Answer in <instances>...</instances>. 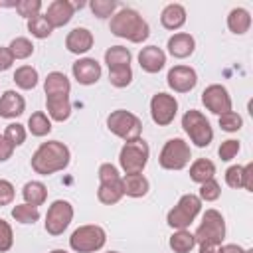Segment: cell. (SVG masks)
Masks as SVG:
<instances>
[{"label":"cell","mask_w":253,"mask_h":253,"mask_svg":"<svg viewBox=\"0 0 253 253\" xmlns=\"http://www.w3.org/2000/svg\"><path fill=\"white\" fill-rule=\"evenodd\" d=\"M12 63H14V55L10 53V49H8V47H2V45H0V71L10 69V67H12Z\"/></svg>","instance_id":"obj_48"},{"label":"cell","mask_w":253,"mask_h":253,"mask_svg":"<svg viewBox=\"0 0 253 253\" xmlns=\"http://www.w3.org/2000/svg\"><path fill=\"white\" fill-rule=\"evenodd\" d=\"M178 113V101L170 93H156L150 99V117L158 126H168Z\"/></svg>","instance_id":"obj_11"},{"label":"cell","mask_w":253,"mask_h":253,"mask_svg":"<svg viewBox=\"0 0 253 253\" xmlns=\"http://www.w3.org/2000/svg\"><path fill=\"white\" fill-rule=\"evenodd\" d=\"M49 253H67L65 249H53V251H49Z\"/></svg>","instance_id":"obj_51"},{"label":"cell","mask_w":253,"mask_h":253,"mask_svg":"<svg viewBox=\"0 0 253 253\" xmlns=\"http://www.w3.org/2000/svg\"><path fill=\"white\" fill-rule=\"evenodd\" d=\"M14 196H16L14 184H12L10 180L0 178V208H2V206L12 204V202H14Z\"/></svg>","instance_id":"obj_45"},{"label":"cell","mask_w":253,"mask_h":253,"mask_svg":"<svg viewBox=\"0 0 253 253\" xmlns=\"http://www.w3.org/2000/svg\"><path fill=\"white\" fill-rule=\"evenodd\" d=\"M150 190V182L142 174H125L123 178V194L128 198H142Z\"/></svg>","instance_id":"obj_22"},{"label":"cell","mask_w":253,"mask_h":253,"mask_svg":"<svg viewBox=\"0 0 253 253\" xmlns=\"http://www.w3.org/2000/svg\"><path fill=\"white\" fill-rule=\"evenodd\" d=\"M22 196H24V204H30V206H42L45 200H47V188L43 182H38V180H32V182H26L24 188H22Z\"/></svg>","instance_id":"obj_24"},{"label":"cell","mask_w":253,"mask_h":253,"mask_svg":"<svg viewBox=\"0 0 253 253\" xmlns=\"http://www.w3.org/2000/svg\"><path fill=\"white\" fill-rule=\"evenodd\" d=\"M45 107H47V117L51 121L63 123L69 119L71 115V101L69 95H53V97H45Z\"/></svg>","instance_id":"obj_20"},{"label":"cell","mask_w":253,"mask_h":253,"mask_svg":"<svg viewBox=\"0 0 253 253\" xmlns=\"http://www.w3.org/2000/svg\"><path fill=\"white\" fill-rule=\"evenodd\" d=\"M200 211H202V200L196 194H184L178 200V204L168 211L166 223L172 229H188Z\"/></svg>","instance_id":"obj_4"},{"label":"cell","mask_w":253,"mask_h":253,"mask_svg":"<svg viewBox=\"0 0 253 253\" xmlns=\"http://www.w3.org/2000/svg\"><path fill=\"white\" fill-rule=\"evenodd\" d=\"M215 176V164L208 158H198L190 166V178L196 184H204Z\"/></svg>","instance_id":"obj_26"},{"label":"cell","mask_w":253,"mask_h":253,"mask_svg":"<svg viewBox=\"0 0 253 253\" xmlns=\"http://www.w3.org/2000/svg\"><path fill=\"white\" fill-rule=\"evenodd\" d=\"M217 253H245V249L235 245V243H227V245H221Z\"/></svg>","instance_id":"obj_49"},{"label":"cell","mask_w":253,"mask_h":253,"mask_svg":"<svg viewBox=\"0 0 253 253\" xmlns=\"http://www.w3.org/2000/svg\"><path fill=\"white\" fill-rule=\"evenodd\" d=\"M8 49L14 55V59H28L34 53V43L28 38H14L8 45Z\"/></svg>","instance_id":"obj_34"},{"label":"cell","mask_w":253,"mask_h":253,"mask_svg":"<svg viewBox=\"0 0 253 253\" xmlns=\"http://www.w3.org/2000/svg\"><path fill=\"white\" fill-rule=\"evenodd\" d=\"M225 184L229 188H243V166H229L225 170Z\"/></svg>","instance_id":"obj_44"},{"label":"cell","mask_w":253,"mask_h":253,"mask_svg":"<svg viewBox=\"0 0 253 253\" xmlns=\"http://www.w3.org/2000/svg\"><path fill=\"white\" fill-rule=\"evenodd\" d=\"M43 91L45 97H53V95H69L71 91V83L65 77V73L61 71H51L47 73L45 81H43Z\"/></svg>","instance_id":"obj_23"},{"label":"cell","mask_w":253,"mask_h":253,"mask_svg":"<svg viewBox=\"0 0 253 253\" xmlns=\"http://www.w3.org/2000/svg\"><path fill=\"white\" fill-rule=\"evenodd\" d=\"M219 196H221V186H219V182H217L215 178H211V180H208V182L200 184V196H198L200 200L215 202Z\"/></svg>","instance_id":"obj_40"},{"label":"cell","mask_w":253,"mask_h":253,"mask_svg":"<svg viewBox=\"0 0 253 253\" xmlns=\"http://www.w3.org/2000/svg\"><path fill=\"white\" fill-rule=\"evenodd\" d=\"M123 180L121 182H105V184H99L97 188V200L105 206H113L117 202H121L123 198Z\"/></svg>","instance_id":"obj_27"},{"label":"cell","mask_w":253,"mask_h":253,"mask_svg":"<svg viewBox=\"0 0 253 253\" xmlns=\"http://www.w3.org/2000/svg\"><path fill=\"white\" fill-rule=\"evenodd\" d=\"M16 12L22 18L30 20V18H34L42 12V0H18L16 2Z\"/></svg>","instance_id":"obj_38"},{"label":"cell","mask_w":253,"mask_h":253,"mask_svg":"<svg viewBox=\"0 0 253 253\" xmlns=\"http://www.w3.org/2000/svg\"><path fill=\"white\" fill-rule=\"evenodd\" d=\"M243 190L253 192V162L243 166Z\"/></svg>","instance_id":"obj_47"},{"label":"cell","mask_w":253,"mask_h":253,"mask_svg":"<svg viewBox=\"0 0 253 253\" xmlns=\"http://www.w3.org/2000/svg\"><path fill=\"white\" fill-rule=\"evenodd\" d=\"M138 65L146 73H158L166 65V53L158 45H146L138 51Z\"/></svg>","instance_id":"obj_16"},{"label":"cell","mask_w":253,"mask_h":253,"mask_svg":"<svg viewBox=\"0 0 253 253\" xmlns=\"http://www.w3.org/2000/svg\"><path fill=\"white\" fill-rule=\"evenodd\" d=\"M38 79H40L38 69L32 67V65H20V67L14 71V83H16L20 89H24V91L34 89V87L38 85Z\"/></svg>","instance_id":"obj_30"},{"label":"cell","mask_w":253,"mask_h":253,"mask_svg":"<svg viewBox=\"0 0 253 253\" xmlns=\"http://www.w3.org/2000/svg\"><path fill=\"white\" fill-rule=\"evenodd\" d=\"M107 128L115 136L123 138L125 142L138 140L140 134H142V123H140V119L134 113L125 111V109H117V111H113L107 117Z\"/></svg>","instance_id":"obj_3"},{"label":"cell","mask_w":253,"mask_h":253,"mask_svg":"<svg viewBox=\"0 0 253 253\" xmlns=\"http://www.w3.org/2000/svg\"><path fill=\"white\" fill-rule=\"evenodd\" d=\"M227 28H229V32L243 36L251 28V14L245 8H233L227 16Z\"/></svg>","instance_id":"obj_25"},{"label":"cell","mask_w":253,"mask_h":253,"mask_svg":"<svg viewBox=\"0 0 253 253\" xmlns=\"http://www.w3.org/2000/svg\"><path fill=\"white\" fill-rule=\"evenodd\" d=\"M245 253H253V249H245Z\"/></svg>","instance_id":"obj_52"},{"label":"cell","mask_w":253,"mask_h":253,"mask_svg":"<svg viewBox=\"0 0 253 253\" xmlns=\"http://www.w3.org/2000/svg\"><path fill=\"white\" fill-rule=\"evenodd\" d=\"M166 47H168V53H170L172 57H176V59H186V57H190V55L194 53V49H196V40H194L190 34H186V32H178V34H174V36L168 38Z\"/></svg>","instance_id":"obj_18"},{"label":"cell","mask_w":253,"mask_h":253,"mask_svg":"<svg viewBox=\"0 0 253 253\" xmlns=\"http://www.w3.org/2000/svg\"><path fill=\"white\" fill-rule=\"evenodd\" d=\"M219 126H221V130H225V132H237V130L243 126V119H241V115H237L235 111H229V113L219 115Z\"/></svg>","instance_id":"obj_39"},{"label":"cell","mask_w":253,"mask_h":253,"mask_svg":"<svg viewBox=\"0 0 253 253\" xmlns=\"http://www.w3.org/2000/svg\"><path fill=\"white\" fill-rule=\"evenodd\" d=\"M123 176L119 174L117 166H113L111 162H105L99 166V184H105V182H121Z\"/></svg>","instance_id":"obj_43"},{"label":"cell","mask_w":253,"mask_h":253,"mask_svg":"<svg viewBox=\"0 0 253 253\" xmlns=\"http://www.w3.org/2000/svg\"><path fill=\"white\" fill-rule=\"evenodd\" d=\"M190 158H192L190 144L184 138H170L160 150L158 164L164 170H182L188 166Z\"/></svg>","instance_id":"obj_9"},{"label":"cell","mask_w":253,"mask_h":253,"mask_svg":"<svg viewBox=\"0 0 253 253\" xmlns=\"http://www.w3.org/2000/svg\"><path fill=\"white\" fill-rule=\"evenodd\" d=\"M73 14H75V6L69 0H53L47 6V12L43 16H45V20L49 22L51 28H61V26L71 22Z\"/></svg>","instance_id":"obj_15"},{"label":"cell","mask_w":253,"mask_h":253,"mask_svg":"<svg viewBox=\"0 0 253 253\" xmlns=\"http://www.w3.org/2000/svg\"><path fill=\"white\" fill-rule=\"evenodd\" d=\"M239 148H241L239 140H235V138H227V140H223V142L219 144L217 154H219V158H221L223 162H229V160H233V158L237 156Z\"/></svg>","instance_id":"obj_41"},{"label":"cell","mask_w":253,"mask_h":253,"mask_svg":"<svg viewBox=\"0 0 253 253\" xmlns=\"http://www.w3.org/2000/svg\"><path fill=\"white\" fill-rule=\"evenodd\" d=\"M107 253H119V251H107Z\"/></svg>","instance_id":"obj_53"},{"label":"cell","mask_w":253,"mask_h":253,"mask_svg":"<svg viewBox=\"0 0 253 253\" xmlns=\"http://www.w3.org/2000/svg\"><path fill=\"white\" fill-rule=\"evenodd\" d=\"M14 245V231H12V225L0 217V253H6L10 251Z\"/></svg>","instance_id":"obj_42"},{"label":"cell","mask_w":253,"mask_h":253,"mask_svg":"<svg viewBox=\"0 0 253 253\" xmlns=\"http://www.w3.org/2000/svg\"><path fill=\"white\" fill-rule=\"evenodd\" d=\"M93 42H95V38L87 28H73L65 38V47H67V51L81 55L93 47Z\"/></svg>","instance_id":"obj_17"},{"label":"cell","mask_w":253,"mask_h":253,"mask_svg":"<svg viewBox=\"0 0 253 253\" xmlns=\"http://www.w3.org/2000/svg\"><path fill=\"white\" fill-rule=\"evenodd\" d=\"M109 30L117 38H125L132 43H142L150 36V26L148 22L132 8H123L117 14H113Z\"/></svg>","instance_id":"obj_2"},{"label":"cell","mask_w":253,"mask_h":253,"mask_svg":"<svg viewBox=\"0 0 253 253\" xmlns=\"http://www.w3.org/2000/svg\"><path fill=\"white\" fill-rule=\"evenodd\" d=\"M71 71H73V77L77 79V83H81V85H95L101 79V73H103L101 63L97 59H93V57L77 59L73 63Z\"/></svg>","instance_id":"obj_14"},{"label":"cell","mask_w":253,"mask_h":253,"mask_svg":"<svg viewBox=\"0 0 253 253\" xmlns=\"http://www.w3.org/2000/svg\"><path fill=\"white\" fill-rule=\"evenodd\" d=\"M166 83L174 93H188L196 87L198 73L190 65H174L166 75Z\"/></svg>","instance_id":"obj_13"},{"label":"cell","mask_w":253,"mask_h":253,"mask_svg":"<svg viewBox=\"0 0 253 253\" xmlns=\"http://www.w3.org/2000/svg\"><path fill=\"white\" fill-rule=\"evenodd\" d=\"M73 219V206L67 200H55L45 213V231L49 235H61Z\"/></svg>","instance_id":"obj_10"},{"label":"cell","mask_w":253,"mask_h":253,"mask_svg":"<svg viewBox=\"0 0 253 253\" xmlns=\"http://www.w3.org/2000/svg\"><path fill=\"white\" fill-rule=\"evenodd\" d=\"M12 154H14V146L4 138V134H0V162L10 160Z\"/></svg>","instance_id":"obj_46"},{"label":"cell","mask_w":253,"mask_h":253,"mask_svg":"<svg viewBox=\"0 0 253 253\" xmlns=\"http://www.w3.org/2000/svg\"><path fill=\"white\" fill-rule=\"evenodd\" d=\"M26 134H28V132H26V126L20 125V123H10V125L6 126V130H4V138H6L14 148L26 142Z\"/></svg>","instance_id":"obj_36"},{"label":"cell","mask_w":253,"mask_h":253,"mask_svg":"<svg viewBox=\"0 0 253 253\" xmlns=\"http://www.w3.org/2000/svg\"><path fill=\"white\" fill-rule=\"evenodd\" d=\"M109 81H111L113 87H119V89L130 85V81H132V69H130V65H128V67H115V69H109Z\"/></svg>","instance_id":"obj_35"},{"label":"cell","mask_w":253,"mask_h":253,"mask_svg":"<svg viewBox=\"0 0 253 253\" xmlns=\"http://www.w3.org/2000/svg\"><path fill=\"white\" fill-rule=\"evenodd\" d=\"M196 245L198 243H213V245H221L223 237H225V219L217 210H206V213L202 215V223L198 225L196 233Z\"/></svg>","instance_id":"obj_8"},{"label":"cell","mask_w":253,"mask_h":253,"mask_svg":"<svg viewBox=\"0 0 253 253\" xmlns=\"http://www.w3.org/2000/svg\"><path fill=\"white\" fill-rule=\"evenodd\" d=\"M71 152L69 148L59 140H47L38 146V150L32 154V170L42 176H49L55 172H61L69 166Z\"/></svg>","instance_id":"obj_1"},{"label":"cell","mask_w":253,"mask_h":253,"mask_svg":"<svg viewBox=\"0 0 253 253\" xmlns=\"http://www.w3.org/2000/svg\"><path fill=\"white\" fill-rule=\"evenodd\" d=\"M89 8L97 18H113L117 10V2L115 0H93L89 2Z\"/></svg>","instance_id":"obj_37"},{"label":"cell","mask_w":253,"mask_h":253,"mask_svg":"<svg viewBox=\"0 0 253 253\" xmlns=\"http://www.w3.org/2000/svg\"><path fill=\"white\" fill-rule=\"evenodd\" d=\"M160 24L166 30H180L186 24V8L176 2L164 6V10L160 14Z\"/></svg>","instance_id":"obj_21"},{"label":"cell","mask_w":253,"mask_h":253,"mask_svg":"<svg viewBox=\"0 0 253 253\" xmlns=\"http://www.w3.org/2000/svg\"><path fill=\"white\" fill-rule=\"evenodd\" d=\"M107 243V233L101 225L89 223L77 227L69 237V247L77 253H95L103 249Z\"/></svg>","instance_id":"obj_5"},{"label":"cell","mask_w":253,"mask_h":253,"mask_svg":"<svg viewBox=\"0 0 253 253\" xmlns=\"http://www.w3.org/2000/svg\"><path fill=\"white\" fill-rule=\"evenodd\" d=\"M170 249L174 253H190L194 247H196V237L194 233H190L188 229H176L172 235H170V241H168Z\"/></svg>","instance_id":"obj_28"},{"label":"cell","mask_w":253,"mask_h":253,"mask_svg":"<svg viewBox=\"0 0 253 253\" xmlns=\"http://www.w3.org/2000/svg\"><path fill=\"white\" fill-rule=\"evenodd\" d=\"M202 103L210 113H213L217 117L231 111V97H229L227 89L219 83H211L202 91Z\"/></svg>","instance_id":"obj_12"},{"label":"cell","mask_w":253,"mask_h":253,"mask_svg":"<svg viewBox=\"0 0 253 253\" xmlns=\"http://www.w3.org/2000/svg\"><path fill=\"white\" fill-rule=\"evenodd\" d=\"M24 111H26V101L18 91L8 89L2 93V97H0V117L2 119H16Z\"/></svg>","instance_id":"obj_19"},{"label":"cell","mask_w":253,"mask_h":253,"mask_svg":"<svg viewBox=\"0 0 253 253\" xmlns=\"http://www.w3.org/2000/svg\"><path fill=\"white\" fill-rule=\"evenodd\" d=\"M28 32H30L34 38H38V40H45V38L51 36L53 28L49 26V22L45 20L43 14H38V16H34V18L28 20Z\"/></svg>","instance_id":"obj_33"},{"label":"cell","mask_w":253,"mask_h":253,"mask_svg":"<svg viewBox=\"0 0 253 253\" xmlns=\"http://www.w3.org/2000/svg\"><path fill=\"white\" fill-rule=\"evenodd\" d=\"M148 156H150L148 144L142 138H138L123 144L119 152V164L125 174H142V170L148 164Z\"/></svg>","instance_id":"obj_6"},{"label":"cell","mask_w":253,"mask_h":253,"mask_svg":"<svg viewBox=\"0 0 253 253\" xmlns=\"http://www.w3.org/2000/svg\"><path fill=\"white\" fill-rule=\"evenodd\" d=\"M200 253H217L221 245H213V243H198Z\"/></svg>","instance_id":"obj_50"},{"label":"cell","mask_w":253,"mask_h":253,"mask_svg":"<svg viewBox=\"0 0 253 253\" xmlns=\"http://www.w3.org/2000/svg\"><path fill=\"white\" fill-rule=\"evenodd\" d=\"M28 130L34 136H45L51 132V119L43 111H36L28 119Z\"/></svg>","instance_id":"obj_31"},{"label":"cell","mask_w":253,"mask_h":253,"mask_svg":"<svg viewBox=\"0 0 253 253\" xmlns=\"http://www.w3.org/2000/svg\"><path fill=\"white\" fill-rule=\"evenodd\" d=\"M182 128L198 148H204L213 140V128H211L210 121L206 119L204 113H200L196 109H190L184 113Z\"/></svg>","instance_id":"obj_7"},{"label":"cell","mask_w":253,"mask_h":253,"mask_svg":"<svg viewBox=\"0 0 253 253\" xmlns=\"http://www.w3.org/2000/svg\"><path fill=\"white\" fill-rule=\"evenodd\" d=\"M130 51L123 45H111L107 51H105V63L109 69H115V67H128L130 65Z\"/></svg>","instance_id":"obj_29"},{"label":"cell","mask_w":253,"mask_h":253,"mask_svg":"<svg viewBox=\"0 0 253 253\" xmlns=\"http://www.w3.org/2000/svg\"><path fill=\"white\" fill-rule=\"evenodd\" d=\"M12 217L18 221V223H36L40 219V210L36 206H30V204H16L12 208Z\"/></svg>","instance_id":"obj_32"}]
</instances>
